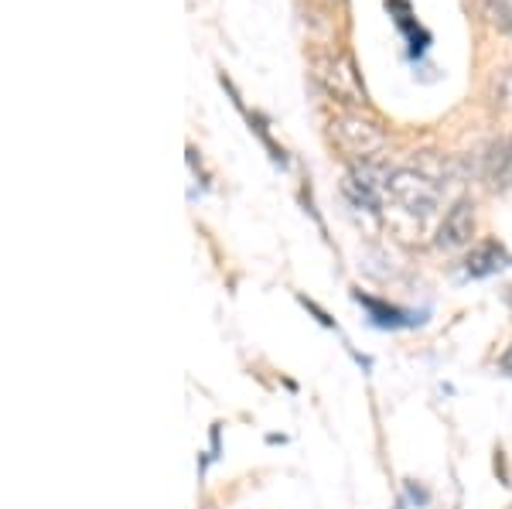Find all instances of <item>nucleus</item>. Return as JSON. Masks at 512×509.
<instances>
[{
    "instance_id": "nucleus-7",
    "label": "nucleus",
    "mask_w": 512,
    "mask_h": 509,
    "mask_svg": "<svg viewBox=\"0 0 512 509\" xmlns=\"http://www.w3.org/2000/svg\"><path fill=\"white\" fill-rule=\"evenodd\" d=\"M482 14L495 31H502V35L512 31V0H482Z\"/></svg>"
},
{
    "instance_id": "nucleus-4",
    "label": "nucleus",
    "mask_w": 512,
    "mask_h": 509,
    "mask_svg": "<svg viewBox=\"0 0 512 509\" xmlns=\"http://www.w3.org/2000/svg\"><path fill=\"white\" fill-rule=\"evenodd\" d=\"M475 236V205L472 202H454L448 209V216H444L441 229H437V246L441 250H465L468 243H472Z\"/></svg>"
},
{
    "instance_id": "nucleus-2",
    "label": "nucleus",
    "mask_w": 512,
    "mask_h": 509,
    "mask_svg": "<svg viewBox=\"0 0 512 509\" xmlns=\"http://www.w3.org/2000/svg\"><path fill=\"white\" fill-rule=\"evenodd\" d=\"M315 76L325 82L328 93H335L338 100H349V103H366V89L359 82V72L355 65L338 52L318 55L315 59Z\"/></svg>"
},
{
    "instance_id": "nucleus-1",
    "label": "nucleus",
    "mask_w": 512,
    "mask_h": 509,
    "mask_svg": "<svg viewBox=\"0 0 512 509\" xmlns=\"http://www.w3.org/2000/svg\"><path fill=\"white\" fill-rule=\"evenodd\" d=\"M386 195L400 205V209H407L410 216H431L437 209V199H441V192H437V185L431 182L427 175H420L414 168H400L390 175V188H386Z\"/></svg>"
},
{
    "instance_id": "nucleus-6",
    "label": "nucleus",
    "mask_w": 512,
    "mask_h": 509,
    "mask_svg": "<svg viewBox=\"0 0 512 509\" xmlns=\"http://www.w3.org/2000/svg\"><path fill=\"white\" fill-rule=\"evenodd\" d=\"M359 301L366 305L369 311H373V322L379 325V328H400V325H414L417 318H410L407 311H400V308H386V305H379V301H373V298H362L359 294Z\"/></svg>"
},
{
    "instance_id": "nucleus-3",
    "label": "nucleus",
    "mask_w": 512,
    "mask_h": 509,
    "mask_svg": "<svg viewBox=\"0 0 512 509\" xmlns=\"http://www.w3.org/2000/svg\"><path fill=\"white\" fill-rule=\"evenodd\" d=\"M332 134H335V141L345 147V151L355 154V158H362V161H366L369 154H376V151H383V147H386L383 130H379L376 123L362 120V117H352V113H345V117H338L332 123Z\"/></svg>"
},
{
    "instance_id": "nucleus-5",
    "label": "nucleus",
    "mask_w": 512,
    "mask_h": 509,
    "mask_svg": "<svg viewBox=\"0 0 512 509\" xmlns=\"http://www.w3.org/2000/svg\"><path fill=\"white\" fill-rule=\"evenodd\" d=\"M506 264H509V257L499 243H482L472 257H468V277H489Z\"/></svg>"
},
{
    "instance_id": "nucleus-8",
    "label": "nucleus",
    "mask_w": 512,
    "mask_h": 509,
    "mask_svg": "<svg viewBox=\"0 0 512 509\" xmlns=\"http://www.w3.org/2000/svg\"><path fill=\"white\" fill-rule=\"evenodd\" d=\"M502 369H506V373L512 376V349L506 352V359H502Z\"/></svg>"
}]
</instances>
